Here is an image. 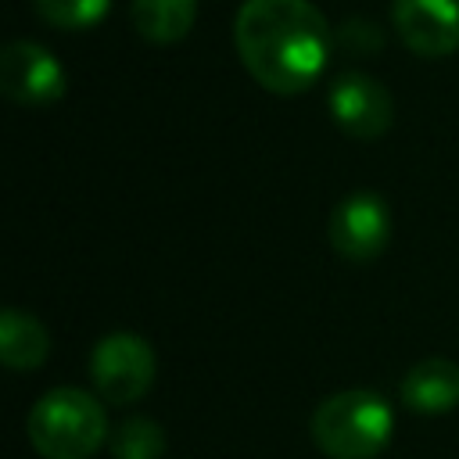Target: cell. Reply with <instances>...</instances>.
<instances>
[{
  "label": "cell",
  "instance_id": "5bb4252c",
  "mask_svg": "<svg viewBox=\"0 0 459 459\" xmlns=\"http://www.w3.org/2000/svg\"><path fill=\"white\" fill-rule=\"evenodd\" d=\"M337 43H341L348 54H377L380 43H384V36H380V29H377L373 22H366V18H348V22L337 29Z\"/></svg>",
  "mask_w": 459,
  "mask_h": 459
},
{
  "label": "cell",
  "instance_id": "277c9868",
  "mask_svg": "<svg viewBox=\"0 0 459 459\" xmlns=\"http://www.w3.org/2000/svg\"><path fill=\"white\" fill-rule=\"evenodd\" d=\"M90 380L97 394L111 405H129L143 398L154 384V351L136 333H104L90 351Z\"/></svg>",
  "mask_w": 459,
  "mask_h": 459
},
{
  "label": "cell",
  "instance_id": "30bf717a",
  "mask_svg": "<svg viewBox=\"0 0 459 459\" xmlns=\"http://www.w3.org/2000/svg\"><path fill=\"white\" fill-rule=\"evenodd\" d=\"M50 355V333L47 326L22 308H4L0 312V359L14 373H29L43 366Z\"/></svg>",
  "mask_w": 459,
  "mask_h": 459
},
{
  "label": "cell",
  "instance_id": "5b68a950",
  "mask_svg": "<svg viewBox=\"0 0 459 459\" xmlns=\"http://www.w3.org/2000/svg\"><path fill=\"white\" fill-rule=\"evenodd\" d=\"M0 90L14 104L43 108L65 93V68L47 47L32 39H11L0 50Z\"/></svg>",
  "mask_w": 459,
  "mask_h": 459
},
{
  "label": "cell",
  "instance_id": "7c38bea8",
  "mask_svg": "<svg viewBox=\"0 0 459 459\" xmlns=\"http://www.w3.org/2000/svg\"><path fill=\"white\" fill-rule=\"evenodd\" d=\"M165 430L151 416H129L111 434V459H161Z\"/></svg>",
  "mask_w": 459,
  "mask_h": 459
},
{
  "label": "cell",
  "instance_id": "ba28073f",
  "mask_svg": "<svg viewBox=\"0 0 459 459\" xmlns=\"http://www.w3.org/2000/svg\"><path fill=\"white\" fill-rule=\"evenodd\" d=\"M391 22L420 57H448L459 50V0H391Z\"/></svg>",
  "mask_w": 459,
  "mask_h": 459
},
{
  "label": "cell",
  "instance_id": "6da1fadb",
  "mask_svg": "<svg viewBox=\"0 0 459 459\" xmlns=\"http://www.w3.org/2000/svg\"><path fill=\"white\" fill-rule=\"evenodd\" d=\"M244 68L269 93L308 90L330 57V29L308 0H244L233 22Z\"/></svg>",
  "mask_w": 459,
  "mask_h": 459
},
{
  "label": "cell",
  "instance_id": "8fae6325",
  "mask_svg": "<svg viewBox=\"0 0 459 459\" xmlns=\"http://www.w3.org/2000/svg\"><path fill=\"white\" fill-rule=\"evenodd\" d=\"M136 32L147 43H179L197 18V0H129Z\"/></svg>",
  "mask_w": 459,
  "mask_h": 459
},
{
  "label": "cell",
  "instance_id": "8992f818",
  "mask_svg": "<svg viewBox=\"0 0 459 459\" xmlns=\"http://www.w3.org/2000/svg\"><path fill=\"white\" fill-rule=\"evenodd\" d=\"M391 212L380 194L359 190L344 197L330 215V244L344 262H373L387 247Z\"/></svg>",
  "mask_w": 459,
  "mask_h": 459
},
{
  "label": "cell",
  "instance_id": "4fadbf2b",
  "mask_svg": "<svg viewBox=\"0 0 459 459\" xmlns=\"http://www.w3.org/2000/svg\"><path fill=\"white\" fill-rule=\"evenodd\" d=\"M36 14L47 22V25H57V29H90L97 25L111 0H32Z\"/></svg>",
  "mask_w": 459,
  "mask_h": 459
},
{
  "label": "cell",
  "instance_id": "52a82bcc",
  "mask_svg": "<svg viewBox=\"0 0 459 459\" xmlns=\"http://www.w3.org/2000/svg\"><path fill=\"white\" fill-rule=\"evenodd\" d=\"M330 115L337 129H344L355 140H377L391 129L394 118V100L366 72H341L330 86Z\"/></svg>",
  "mask_w": 459,
  "mask_h": 459
},
{
  "label": "cell",
  "instance_id": "9c48e42d",
  "mask_svg": "<svg viewBox=\"0 0 459 459\" xmlns=\"http://www.w3.org/2000/svg\"><path fill=\"white\" fill-rule=\"evenodd\" d=\"M402 405L420 416H437L459 405V362L423 359L402 377Z\"/></svg>",
  "mask_w": 459,
  "mask_h": 459
},
{
  "label": "cell",
  "instance_id": "7a4b0ae2",
  "mask_svg": "<svg viewBox=\"0 0 459 459\" xmlns=\"http://www.w3.org/2000/svg\"><path fill=\"white\" fill-rule=\"evenodd\" d=\"M312 441L326 459H373L394 430V412L377 391H337L312 412Z\"/></svg>",
  "mask_w": 459,
  "mask_h": 459
},
{
  "label": "cell",
  "instance_id": "3957f363",
  "mask_svg": "<svg viewBox=\"0 0 459 459\" xmlns=\"http://www.w3.org/2000/svg\"><path fill=\"white\" fill-rule=\"evenodd\" d=\"M25 430L43 459H90L108 437V412L79 387H54L29 409Z\"/></svg>",
  "mask_w": 459,
  "mask_h": 459
}]
</instances>
